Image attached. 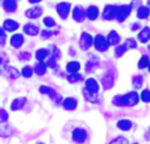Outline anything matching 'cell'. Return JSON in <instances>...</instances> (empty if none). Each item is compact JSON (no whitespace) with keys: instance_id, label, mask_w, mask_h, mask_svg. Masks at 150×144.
Instances as JSON below:
<instances>
[{"instance_id":"83f0119b","label":"cell","mask_w":150,"mask_h":144,"mask_svg":"<svg viewBox=\"0 0 150 144\" xmlns=\"http://www.w3.org/2000/svg\"><path fill=\"white\" fill-rule=\"evenodd\" d=\"M150 16V9L148 7H140L137 9V17L138 19H148Z\"/></svg>"},{"instance_id":"7402d4cb","label":"cell","mask_w":150,"mask_h":144,"mask_svg":"<svg viewBox=\"0 0 150 144\" xmlns=\"http://www.w3.org/2000/svg\"><path fill=\"white\" fill-rule=\"evenodd\" d=\"M109 45H119L120 44V36L116 31H111L108 33V38H107Z\"/></svg>"},{"instance_id":"d6986e66","label":"cell","mask_w":150,"mask_h":144,"mask_svg":"<svg viewBox=\"0 0 150 144\" xmlns=\"http://www.w3.org/2000/svg\"><path fill=\"white\" fill-rule=\"evenodd\" d=\"M138 40H140V42H142V44H146L150 40V28L145 26L144 29H141V32L138 33Z\"/></svg>"},{"instance_id":"f907efd6","label":"cell","mask_w":150,"mask_h":144,"mask_svg":"<svg viewBox=\"0 0 150 144\" xmlns=\"http://www.w3.org/2000/svg\"><path fill=\"white\" fill-rule=\"evenodd\" d=\"M149 49H150V48H149Z\"/></svg>"},{"instance_id":"44dd1931","label":"cell","mask_w":150,"mask_h":144,"mask_svg":"<svg viewBox=\"0 0 150 144\" xmlns=\"http://www.w3.org/2000/svg\"><path fill=\"white\" fill-rule=\"evenodd\" d=\"M3 8L7 12H15L17 9V1L16 0H5V1H3Z\"/></svg>"},{"instance_id":"8992f818","label":"cell","mask_w":150,"mask_h":144,"mask_svg":"<svg viewBox=\"0 0 150 144\" xmlns=\"http://www.w3.org/2000/svg\"><path fill=\"white\" fill-rule=\"evenodd\" d=\"M130 12H132V7H129V5H122V7H119L116 19L120 21V23H121V21H124L125 19L129 17Z\"/></svg>"},{"instance_id":"74e56055","label":"cell","mask_w":150,"mask_h":144,"mask_svg":"<svg viewBox=\"0 0 150 144\" xmlns=\"http://www.w3.org/2000/svg\"><path fill=\"white\" fill-rule=\"evenodd\" d=\"M109 144H129V143H128V140L125 139V138L120 136V138H116V139H113Z\"/></svg>"},{"instance_id":"9a60e30c","label":"cell","mask_w":150,"mask_h":144,"mask_svg":"<svg viewBox=\"0 0 150 144\" xmlns=\"http://www.w3.org/2000/svg\"><path fill=\"white\" fill-rule=\"evenodd\" d=\"M26 105V98H16V99L12 101L11 103V110L12 111H18Z\"/></svg>"},{"instance_id":"484cf974","label":"cell","mask_w":150,"mask_h":144,"mask_svg":"<svg viewBox=\"0 0 150 144\" xmlns=\"http://www.w3.org/2000/svg\"><path fill=\"white\" fill-rule=\"evenodd\" d=\"M47 56H49V50L47 49H38L36 52V58L38 62H44L47 58Z\"/></svg>"},{"instance_id":"7a4b0ae2","label":"cell","mask_w":150,"mask_h":144,"mask_svg":"<svg viewBox=\"0 0 150 144\" xmlns=\"http://www.w3.org/2000/svg\"><path fill=\"white\" fill-rule=\"evenodd\" d=\"M40 93L50 97L55 103H61V101H62V97H61L54 89H52V87H49V86H41L40 87Z\"/></svg>"},{"instance_id":"603a6c76","label":"cell","mask_w":150,"mask_h":144,"mask_svg":"<svg viewBox=\"0 0 150 144\" xmlns=\"http://www.w3.org/2000/svg\"><path fill=\"white\" fill-rule=\"evenodd\" d=\"M101 82H103V87H104V89H109V87H112V85H113V77L111 76V73H109V71H107V73L103 76Z\"/></svg>"},{"instance_id":"4dcf8cb0","label":"cell","mask_w":150,"mask_h":144,"mask_svg":"<svg viewBox=\"0 0 150 144\" xmlns=\"http://www.w3.org/2000/svg\"><path fill=\"white\" fill-rule=\"evenodd\" d=\"M149 62H150V60H149V57L148 56H142V57L140 58V61H138V69H145L146 66H149Z\"/></svg>"},{"instance_id":"681fc988","label":"cell","mask_w":150,"mask_h":144,"mask_svg":"<svg viewBox=\"0 0 150 144\" xmlns=\"http://www.w3.org/2000/svg\"><path fill=\"white\" fill-rule=\"evenodd\" d=\"M38 144H44V143H38Z\"/></svg>"},{"instance_id":"e0dca14e","label":"cell","mask_w":150,"mask_h":144,"mask_svg":"<svg viewBox=\"0 0 150 144\" xmlns=\"http://www.w3.org/2000/svg\"><path fill=\"white\" fill-rule=\"evenodd\" d=\"M62 106H63V108H66V110L73 111L78 107V101L75 99V98H66V99H63Z\"/></svg>"},{"instance_id":"4316f807","label":"cell","mask_w":150,"mask_h":144,"mask_svg":"<svg viewBox=\"0 0 150 144\" xmlns=\"http://www.w3.org/2000/svg\"><path fill=\"white\" fill-rule=\"evenodd\" d=\"M117 127L122 131H129L132 128V122L130 120H127V119H122V120H119L117 122Z\"/></svg>"},{"instance_id":"277c9868","label":"cell","mask_w":150,"mask_h":144,"mask_svg":"<svg viewBox=\"0 0 150 144\" xmlns=\"http://www.w3.org/2000/svg\"><path fill=\"white\" fill-rule=\"evenodd\" d=\"M73 140L78 144H82L87 140V131L83 128H75L73 131Z\"/></svg>"},{"instance_id":"836d02e7","label":"cell","mask_w":150,"mask_h":144,"mask_svg":"<svg viewBox=\"0 0 150 144\" xmlns=\"http://www.w3.org/2000/svg\"><path fill=\"white\" fill-rule=\"evenodd\" d=\"M113 105L115 106H119V107H122V106H125V101H124V97H121V95H116V97L113 98Z\"/></svg>"},{"instance_id":"60d3db41","label":"cell","mask_w":150,"mask_h":144,"mask_svg":"<svg viewBox=\"0 0 150 144\" xmlns=\"http://www.w3.org/2000/svg\"><path fill=\"white\" fill-rule=\"evenodd\" d=\"M46 66H50V68L55 69L57 68V60L53 57H49V60H47V62H46Z\"/></svg>"},{"instance_id":"30bf717a","label":"cell","mask_w":150,"mask_h":144,"mask_svg":"<svg viewBox=\"0 0 150 144\" xmlns=\"http://www.w3.org/2000/svg\"><path fill=\"white\" fill-rule=\"evenodd\" d=\"M13 134V127L11 126L9 123H3V122H0V136L1 138H9L12 136Z\"/></svg>"},{"instance_id":"52a82bcc","label":"cell","mask_w":150,"mask_h":144,"mask_svg":"<svg viewBox=\"0 0 150 144\" xmlns=\"http://www.w3.org/2000/svg\"><path fill=\"white\" fill-rule=\"evenodd\" d=\"M117 11H119V7H116V5H107L103 11V19L111 20V19L116 17Z\"/></svg>"},{"instance_id":"7c38bea8","label":"cell","mask_w":150,"mask_h":144,"mask_svg":"<svg viewBox=\"0 0 150 144\" xmlns=\"http://www.w3.org/2000/svg\"><path fill=\"white\" fill-rule=\"evenodd\" d=\"M88 93H91V94H96V93L99 91V83L96 82V79L93 78H88L87 81H86V89Z\"/></svg>"},{"instance_id":"5b68a950","label":"cell","mask_w":150,"mask_h":144,"mask_svg":"<svg viewBox=\"0 0 150 144\" xmlns=\"http://www.w3.org/2000/svg\"><path fill=\"white\" fill-rule=\"evenodd\" d=\"M70 9H71V5L70 3H66V1H62V3H58L57 5V12L59 15L61 19H67L69 13H70Z\"/></svg>"},{"instance_id":"4fadbf2b","label":"cell","mask_w":150,"mask_h":144,"mask_svg":"<svg viewBox=\"0 0 150 144\" xmlns=\"http://www.w3.org/2000/svg\"><path fill=\"white\" fill-rule=\"evenodd\" d=\"M42 12H44V9L41 7H32L30 9L25 12V16L28 19H38L42 16Z\"/></svg>"},{"instance_id":"5bb4252c","label":"cell","mask_w":150,"mask_h":144,"mask_svg":"<svg viewBox=\"0 0 150 144\" xmlns=\"http://www.w3.org/2000/svg\"><path fill=\"white\" fill-rule=\"evenodd\" d=\"M23 29H24V33L28 34V36H37L40 33V28L36 24H32V23L25 24Z\"/></svg>"},{"instance_id":"b9f144b4","label":"cell","mask_w":150,"mask_h":144,"mask_svg":"<svg viewBox=\"0 0 150 144\" xmlns=\"http://www.w3.org/2000/svg\"><path fill=\"white\" fill-rule=\"evenodd\" d=\"M18 58H20L21 61H28L29 58H30V54H29L28 52H23V53L18 54Z\"/></svg>"},{"instance_id":"6da1fadb","label":"cell","mask_w":150,"mask_h":144,"mask_svg":"<svg viewBox=\"0 0 150 144\" xmlns=\"http://www.w3.org/2000/svg\"><path fill=\"white\" fill-rule=\"evenodd\" d=\"M93 45H95L96 50H99V52H105L109 48L108 41L103 34H96V37L93 38Z\"/></svg>"},{"instance_id":"2e32d148","label":"cell","mask_w":150,"mask_h":144,"mask_svg":"<svg viewBox=\"0 0 150 144\" xmlns=\"http://www.w3.org/2000/svg\"><path fill=\"white\" fill-rule=\"evenodd\" d=\"M24 44V36L20 33H15L12 37H11V45H12L13 48H16V49H18V48H21Z\"/></svg>"},{"instance_id":"d4e9b609","label":"cell","mask_w":150,"mask_h":144,"mask_svg":"<svg viewBox=\"0 0 150 144\" xmlns=\"http://www.w3.org/2000/svg\"><path fill=\"white\" fill-rule=\"evenodd\" d=\"M80 69V63L78 61H70V62L66 65V70L69 73H78Z\"/></svg>"},{"instance_id":"1f68e13d","label":"cell","mask_w":150,"mask_h":144,"mask_svg":"<svg viewBox=\"0 0 150 144\" xmlns=\"http://www.w3.org/2000/svg\"><path fill=\"white\" fill-rule=\"evenodd\" d=\"M83 95H84V98H86L87 101H90V102H92V103H96V102H98L96 94H91V93H88L87 90H83Z\"/></svg>"},{"instance_id":"c3c4849f","label":"cell","mask_w":150,"mask_h":144,"mask_svg":"<svg viewBox=\"0 0 150 144\" xmlns=\"http://www.w3.org/2000/svg\"><path fill=\"white\" fill-rule=\"evenodd\" d=\"M148 68H149V71H150V62H149V66H148Z\"/></svg>"},{"instance_id":"9c48e42d","label":"cell","mask_w":150,"mask_h":144,"mask_svg":"<svg viewBox=\"0 0 150 144\" xmlns=\"http://www.w3.org/2000/svg\"><path fill=\"white\" fill-rule=\"evenodd\" d=\"M124 101H125V106H136L138 103V101H140V97H138L137 93L132 91L124 95Z\"/></svg>"},{"instance_id":"e575fe53","label":"cell","mask_w":150,"mask_h":144,"mask_svg":"<svg viewBox=\"0 0 150 144\" xmlns=\"http://www.w3.org/2000/svg\"><path fill=\"white\" fill-rule=\"evenodd\" d=\"M141 99H142V102H145V103H149L150 102V90L148 89H145V90H142V93H141Z\"/></svg>"},{"instance_id":"ee69618b","label":"cell","mask_w":150,"mask_h":144,"mask_svg":"<svg viewBox=\"0 0 150 144\" xmlns=\"http://www.w3.org/2000/svg\"><path fill=\"white\" fill-rule=\"evenodd\" d=\"M52 34H53V32L52 31H47V29H45V31L41 32V37H42V38H49Z\"/></svg>"},{"instance_id":"ffe728a7","label":"cell","mask_w":150,"mask_h":144,"mask_svg":"<svg viewBox=\"0 0 150 144\" xmlns=\"http://www.w3.org/2000/svg\"><path fill=\"white\" fill-rule=\"evenodd\" d=\"M86 16H87L90 20H96L99 16V8L95 7V5H91V7L87 8L86 11Z\"/></svg>"},{"instance_id":"cb8c5ba5","label":"cell","mask_w":150,"mask_h":144,"mask_svg":"<svg viewBox=\"0 0 150 144\" xmlns=\"http://www.w3.org/2000/svg\"><path fill=\"white\" fill-rule=\"evenodd\" d=\"M46 69H47L46 62H37L36 66H34V69H33V71L36 74H38V76H44V74L46 73Z\"/></svg>"},{"instance_id":"d6a6232c","label":"cell","mask_w":150,"mask_h":144,"mask_svg":"<svg viewBox=\"0 0 150 144\" xmlns=\"http://www.w3.org/2000/svg\"><path fill=\"white\" fill-rule=\"evenodd\" d=\"M128 50V46L125 44H122V45H119V46L116 48V53H115V56L116 57H121L122 54H124L125 52Z\"/></svg>"},{"instance_id":"f1b7e54d","label":"cell","mask_w":150,"mask_h":144,"mask_svg":"<svg viewBox=\"0 0 150 144\" xmlns=\"http://www.w3.org/2000/svg\"><path fill=\"white\" fill-rule=\"evenodd\" d=\"M67 81L70 82V83H76V82L82 81V76H80L79 73H70L67 76Z\"/></svg>"},{"instance_id":"bcb514c9","label":"cell","mask_w":150,"mask_h":144,"mask_svg":"<svg viewBox=\"0 0 150 144\" xmlns=\"http://www.w3.org/2000/svg\"><path fill=\"white\" fill-rule=\"evenodd\" d=\"M29 3H30V4H36V3H38V0H30Z\"/></svg>"},{"instance_id":"f6af8a7d","label":"cell","mask_w":150,"mask_h":144,"mask_svg":"<svg viewBox=\"0 0 150 144\" xmlns=\"http://www.w3.org/2000/svg\"><path fill=\"white\" fill-rule=\"evenodd\" d=\"M125 45H127L128 48H136V45H137V44H136V41H134L133 38H129V40L127 41V44H125Z\"/></svg>"},{"instance_id":"f546056e","label":"cell","mask_w":150,"mask_h":144,"mask_svg":"<svg viewBox=\"0 0 150 144\" xmlns=\"http://www.w3.org/2000/svg\"><path fill=\"white\" fill-rule=\"evenodd\" d=\"M33 68H32V66H24L23 68V70H21V76L23 77H25V78H30L32 76H33Z\"/></svg>"},{"instance_id":"8d00e7d4","label":"cell","mask_w":150,"mask_h":144,"mask_svg":"<svg viewBox=\"0 0 150 144\" xmlns=\"http://www.w3.org/2000/svg\"><path fill=\"white\" fill-rule=\"evenodd\" d=\"M8 118H9V115H8V113L5 110H3V108H0V122H3V123H5V122L8 120Z\"/></svg>"},{"instance_id":"ba28073f","label":"cell","mask_w":150,"mask_h":144,"mask_svg":"<svg viewBox=\"0 0 150 144\" xmlns=\"http://www.w3.org/2000/svg\"><path fill=\"white\" fill-rule=\"evenodd\" d=\"M3 70H4V73L7 74L8 78H11V79H17L18 77L21 76V71H18L16 68L9 66V65H4L3 66Z\"/></svg>"},{"instance_id":"d590c367","label":"cell","mask_w":150,"mask_h":144,"mask_svg":"<svg viewBox=\"0 0 150 144\" xmlns=\"http://www.w3.org/2000/svg\"><path fill=\"white\" fill-rule=\"evenodd\" d=\"M133 85H134L136 89H140V87H142V77L141 76H137L133 78Z\"/></svg>"},{"instance_id":"7dc6e473","label":"cell","mask_w":150,"mask_h":144,"mask_svg":"<svg viewBox=\"0 0 150 144\" xmlns=\"http://www.w3.org/2000/svg\"><path fill=\"white\" fill-rule=\"evenodd\" d=\"M3 63V58H1V56H0V65Z\"/></svg>"},{"instance_id":"ab89813d","label":"cell","mask_w":150,"mask_h":144,"mask_svg":"<svg viewBox=\"0 0 150 144\" xmlns=\"http://www.w3.org/2000/svg\"><path fill=\"white\" fill-rule=\"evenodd\" d=\"M5 40H7V36H5V31L3 28H0V46L5 44Z\"/></svg>"},{"instance_id":"f35d334b","label":"cell","mask_w":150,"mask_h":144,"mask_svg":"<svg viewBox=\"0 0 150 144\" xmlns=\"http://www.w3.org/2000/svg\"><path fill=\"white\" fill-rule=\"evenodd\" d=\"M44 24L46 26H49V28H52V26L55 25V21H54V19L53 17H45L44 19Z\"/></svg>"},{"instance_id":"ac0fdd59","label":"cell","mask_w":150,"mask_h":144,"mask_svg":"<svg viewBox=\"0 0 150 144\" xmlns=\"http://www.w3.org/2000/svg\"><path fill=\"white\" fill-rule=\"evenodd\" d=\"M73 17H74L75 21H78V23H82V21L84 20V17H86L84 9H83L82 7H75L74 11H73Z\"/></svg>"},{"instance_id":"3957f363","label":"cell","mask_w":150,"mask_h":144,"mask_svg":"<svg viewBox=\"0 0 150 144\" xmlns=\"http://www.w3.org/2000/svg\"><path fill=\"white\" fill-rule=\"evenodd\" d=\"M92 44H93L92 36H91L90 33H87V32H83V33L80 34V40H79L80 48H82L83 50H87L92 46Z\"/></svg>"},{"instance_id":"7bdbcfd3","label":"cell","mask_w":150,"mask_h":144,"mask_svg":"<svg viewBox=\"0 0 150 144\" xmlns=\"http://www.w3.org/2000/svg\"><path fill=\"white\" fill-rule=\"evenodd\" d=\"M96 66H99L98 62H92V61H90V62L87 63V66H86V69H87V71H90V70H92V69H95Z\"/></svg>"},{"instance_id":"8fae6325","label":"cell","mask_w":150,"mask_h":144,"mask_svg":"<svg viewBox=\"0 0 150 144\" xmlns=\"http://www.w3.org/2000/svg\"><path fill=\"white\" fill-rule=\"evenodd\" d=\"M20 28V24L15 20H11V19H7L4 20V24H3V29L5 32H15Z\"/></svg>"}]
</instances>
